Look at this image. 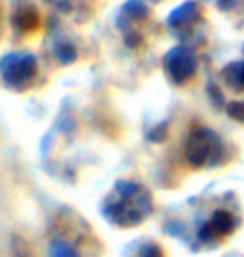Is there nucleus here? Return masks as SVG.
Here are the masks:
<instances>
[{
	"label": "nucleus",
	"instance_id": "10",
	"mask_svg": "<svg viewBox=\"0 0 244 257\" xmlns=\"http://www.w3.org/2000/svg\"><path fill=\"white\" fill-rule=\"evenodd\" d=\"M56 11L65 13L69 18H82L84 16V0H46Z\"/></svg>",
	"mask_w": 244,
	"mask_h": 257
},
{
	"label": "nucleus",
	"instance_id": "8",
	"mask_svg": "<svg viewBox=\"0 0 244 257\" xmlns=\"http://www.w3.org/2000/svg\"><path fill=\"white\" fill-rule=\"evenodd\" d=\"M222 80L233 91H244V61H233L222 69Z\"/></svg>",
	"mask_w": 244,
	"mask_h": 257
},
{
	"label": "nucleus",
	"instance_id": "6",
	"mask_svg": "<svg viewBox=\"0 0 244 257\" xmlns=\"http://www.w3.org/2000/svg\"><path fill=\"white\" fill-rule=\"evenodd\" d=\"M238 227V216L229 210H216L203 225L199 227V240L203 244H218V242L227 240L229 235Z\"/></svg>",
	"mask_w": 244,
	"mask_h": 257
},
{
	"label": "nucleus",
	"instance_id": "5",
	"mask_svg": "<svg viewBox=\"0 0 244 257\" xmlns=\"http://www.w3.org/2000/svg\"><path fill=\"white\" fill-rule=\"evenodd\" d=\"M147 7L139 3V0H130L124 5L119 13V28L124 33V39L128 46H139L143 39V26L147 22Z\"/></svg>",
	"mask_w": 244,
	"mask_h": 257
},
{
	"label": "nucleus",
	"instance_id": "14",
	"mask_svg": "<svg viewBox=\"0 0 244 257\" xmlns=\"http://www.w3.org/2000/svg\"><path fill=\"white\" fill-rule=\"evenodd\" d=\"M11 251H13V257H35L33 251H31V246H28V242L24 238H13Z\"/></svg>",
	"mask_w": 244,
	"mask_h": 257
},
{
	"label": "nucleus",
	"instance_id": "7",
	"mask_svg": "<svg viewBox=\"0 0 244 257\" xmlns=\"http://www.w3.org/2000/svg\"><path fill=\"white\" fill-rule=\"evenodd\" d=\"M199 22H201V11L195 3H184L169 16V28L179 37L188 35Z\"/></svg>",
	"mask_w": 244,
	"mask_h": 257
},
{
	"label": "nucleus",
	"instance_id": "15",
	"mask_svg": "<svg viewBox=\"0 0 244 257\" xmlns=\"http://www.w3.org/2000/svg\"><path fill=\"white\" fill-rule=\"evenodd\" d=\"M227 112L231 115L233 119H238L244 123V102H233V104H229L227 106Z\"/></svg>",
	"mask_w": 244,
	"mask_h": 257
},
{
	"label": "nucleus",
	"instance_id": "9",
	"mask_svg": "<svg viewBox=\"0 0 244 257\" xmlns=\"http://www.w3.org/2000/svg\"><path fill=\"white\" fill-rule=\"evenodd\" d=\"M37 22H39V16L37 11L33 9V7H20L16 11V18H13V24L20 31H33V28H37Z\"/></svg>",
	"mask_w": 244,
	"mask_h": 257
},
{
	"label": "nucleus",
	"instance_id": "11",
	"mask_svg": "<svg viewBox=\"0 0 244 257\" xmlns=\"http://www.w3.org/2000/svg\"><path fill=\"white\" fill-rule=\"evenodd\" d=\"M50 257H84L82 251L65 240H52L50 242Z\"/></svg>",
	"mask_w": 244,
	"mask_h": 257
},
{
	"label": "nucleus",
	"instance_id": "3",
	"mask_svg": "<svg viewBox=\"0 0 244 257\" xmlns=\"http://www.w3.org/2000/svg\"><path fill=\"white\" fill-rule=\"evenodd\" d=\"M37 78V59L28 52H11L0 59V80L11 91H26Z\"/></svg>",
	"mask_w": 244,
	"mask_h": 257
},
{
	"label": "nucleus",
	"instance_id": "1",
	"mask_svg": "<svg viewBox=\"0 0 244 257\" xmlns=\"http://www.w3.org/2000/svg\"><path fill=\"white\" fill-rule=\"evenodd\" d=\"M154 214V199L143 184L119 180L102 201V216L112 227H139Z\"/></svg>",
	"mask_w": 244,
	"mask_h": 257
},
{
	"label": "nucleus",
	"instance_id": "2",
	"mask_svg": "<svg viewBox=\"0 0 244 257\" xmlns=\"http://www.w3.org/2000/svg\"><path fill=\"white\" fill-rule=\"evenodd\" d=\"M184 154H186V160L195 169H207V167H216L222 160L225 145H222L220 137L214 130L199 125L186 137Z\"/></svg>",
	"mask_w": 244,
	"mask_h": 257
},
{
	"label": "nucleus",
	"instance_id": "4",
	"mask_svg": "<svg viewBox=\"0 0 244 257\" xmlns=\"http://www.w3.org/2000/svg\"><path fill=\"white\" fill-rule=\"evenodd\" d=\"M162 67H164V74L169 76V80L173 84H186L197 74V56L190 48L175 46L164 54Z\"/></svg>",
	"mask_w": 244,
	"mask_h": 257
},
{
	"label": "nucleus",
	"instance_id": "12",
	"mask_svg": "<svg viewBox=\"0 0 244 257\" xmlns=\"http://www.w3.org/2000/svg\"><path fill=\"white\" fill-rule=\"evenodd\" d=\"M54 54H56V59H59L61 63H71L76 59V50H74V46H71L69 41H59V44L54 46Z\"/></svg>",
	"mask_w": 244,
	"mask_h": 257
},
{
	"label": "nucleus",
	"instance_id": "13",
	"mask_svg": "<svg viewBox=\"0 0 244 257\" xmlns=\"http://www.w3.org/2000/svg\"><path fill=\"white\" fill-rule=\"evenodd\" d=\"M132 257H164V251L158 244H154V242H143Z\"/></svg>",
	"mask_w": 244,
	"mask_h": 257
}]
</instances>
